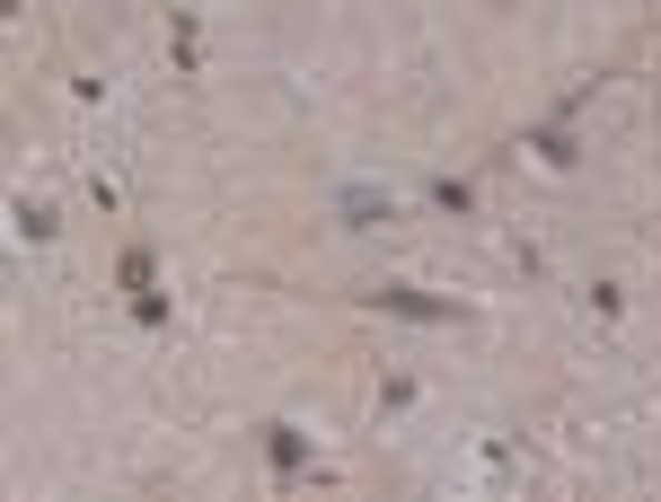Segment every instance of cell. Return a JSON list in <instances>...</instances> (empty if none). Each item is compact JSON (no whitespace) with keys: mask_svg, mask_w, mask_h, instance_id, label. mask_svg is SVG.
<instances>
[{"mask_svg":"<svg viewBox=\"0 0 661 502\" xmlns=\"http://www.w3.org/2000/svg\"><path fill=\"white\" fill-rule=\"evenodd\" d=\"M380 309H397V318H450V309L423 300V291H380Z\"/></svg>","mask_w":661,"mask_h":502,"instance_id":"1","label":"cell"},{"mask_svg":"<svg viewBox=\"0 0 661 502\" xmlns=\"http://www.w3.org/2000/svg\"><path fill=\"white\" fill-rule=\"evenodd\" d=\"M344 212H353V221H389V194H371V185H344Z\"/></svg>","mask_w":661,"mask_h":502,"instance_id":"2","label":"cell"}]
</instances>
